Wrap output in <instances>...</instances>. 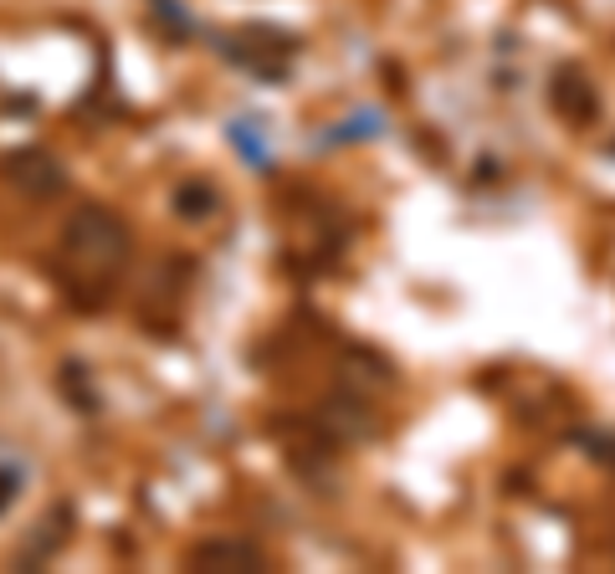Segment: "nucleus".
<instances>
[{
  "label": "nucleus",
  "mask_w": 615,
  "mask_h": 574,
  "mask_svg": "<svg viewBox=\"0 0 615 574\" xmlns=\"http://www.w3.org/2000/svg\"><path fill=\"white\" fill-rule=\"evenodd\" d=\"M548 103H554V113L569 123L601 119V93H595V82H589L579 68H559L548 78Z\"/></svg>",
  "instance_id": "f257e3e1"
},
{
  "label": "nucleus",
  "mask_w": 615,
  "mask_h": 574,
  "mask_svg": "<svg viewBox=\"0 0 615 574\" xmlns=\"http://www.w3.org/2000/svg\"><path fill=\"white\" fill-rule=\"evenodd\" d=\"M611 154H615V144H611Z\"/></svg>",
  "instance_id": "423d86ee"
},
{
  "label": "nucleus",
  "mask_w": 615,
  "mask_h": 574,
  "mask_svg": "<svg viewBox=\"0 0 615 574\" xmlns=\"http://www.w3.org/2000/svg\"><path fill=\"white\" fill-rule=\"evenodd\" d=\"M215 205V190L211 185H190V190H180V211L185 215H205Z\"/></svg>",
  "instance_id": "39448f33"
},
{
  "label": "nucleus",
  "mask_w": 615,
  "mask_h": 574,
  "mask_svg": "<svg viewBox=\"0 0 615 574\" xmlns=\"http://www.w3.org/2000/svg\"><path fill=\"white\" fill-rule=\"evenodd\" d=\"M380 129H385V119H380V113H354V123H344L334 139H375Z\"/></svg>",
  "instance_id": "20e7f679"
},
{
  "label": "nucleus",
  "mask_w": 615,
  "mask_h": 574,
  "mask_svg": "<svg viewBox=\"0 0 615 574\" xmlns=\"http://www.w3.org/2000/svg\"><path fill=\"white\" fill-rule=\"evenodd\" d=\"M211 560H221V564H262V554L256 548H241V544H211V548H201V564H211Z\"/></svg>",
  "instance_id": "7ed1b4c3"
},
{
  "label": "nucleus",
  "mask_w": 615,
  "mask_h": 574,
  "mask_svg": "<svg viewBox=\"0 0 615 574\" xmlns=\"http://www.w3.org/2000/svg\"><path fill=\"white\" fill-rule=\"evenodd\" d=\"M569 441H575L585 456H595L601 467H615V431H575Z\"/></svg>",
  "instance_id": "f03ea898"
}]
</instances>
